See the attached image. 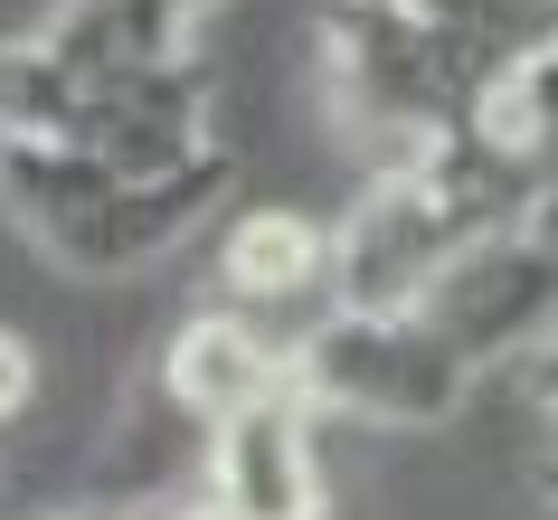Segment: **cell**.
Returning a JSON list of instances; mask_svg holds the SVG:
<instances>
[{"label": "cell", "mask_w": 558, "mask_h": 520, "mask_svg": "<svg viewBox=\"0 0 558 520\" xmlns=\"http://www.w3.org/2000/svg\"><path fill=\"white\" fill-rule=\"evenodd\" d=\"M323 86H331V114L369 143H388L398 161L483 105V86L398 0H323Z\"/></svg>", "instance_id": "1"}, {"label": "cell", "mask_w": 558, "mask_h": 520, "mask_svg": "<svg viewBox=\"0 0 558 520\" xmlns=\"http://www.w3.org/2000/svg\"><path fill=\"white\" fill-rule=\"evenodd\" d=\"M473 378L483 370L426 313H369V303H331L294 350L303 398L369 416V426H445L473 398Z\"/></svg>", "instance_id": "2"}, {"label": "cell", "mask_w": 558, "mask_h": 520, "mask_svg": "<svg viewBox=\"0 0 558 520\" xmlns=\"http://www.w3.org/2000/svg\"><path fill=\"white\" fill-rule=\"evenodd\" d=\"M473 237L454 228V208L408 171V161H388L379 190L341 218L331 237V303H369V313H416L436 275L464 256Z\"/></svg>", "instance_id": "3"}, {"label": "cell", "mask_w": 558, "mask_h": 520, "mask_svg": "<svg viewBox=\"0 0 558 520\" xmlns=\"http://www.w3.org/2000/svg\"><path fill=\"white\" fill-rule=\"evenodd\" d=\"M228 180H236L228 152H199L190 171H161V180H114L105 199H86L76 218H58L38 246H48L66 275H143V265L180 256V246L218 218Z\"/></svg>", "instance_id": "4"}, {"label": "cell", "mask_w": 558, "mask_h": 520, "mask_svg": "<svg viewBox=\"0 0 558 520\" xmlns=\"http://www.w3.org/2000/svg\"><path fill=\"white\" fill-rule=\"evenodd\" d=\"M416 313L436 322L473 370H493V360L539 350L558 331V256L539 246V228L483 237V246H464V256L436 275V293H426Z\"/></svg>", "instance_id": "5"}, {"label": "cell", "mask_w": 558, "mask_h": 520, "mask_svg": "<svg viewBox=\"0 0 558 520\" xmlns=\"http://www.w3.org/2000/svg\"><path fill=\"white\" fill-rule=\"evenodd\" d=\"M323 407L303 388H275L246 416L208 435V520H323V455H313Z\"/></svg>", "instance_id": "6"}, {"label": "cell", "mask_w": 558, "mask_h": 520, "mask_svg": "<svg viewBox=\"0 0 558 520\" xmlns=\"http://www.w3.org/2000/svg\"><path fill=\"white\" fill-rule=\"evenodd\" d=\"M218 303L303 350V331L331 313V228L303 218V208L228 218V237H218Z\"/></svg>", "instance_id": "7"}, {"label": "cell", "mask_w": 558, "mask_h": 520, "mask_svg": "<svg viewBox=\"0 0 558 520\" xmlns=\"http://www.w3.org/2000/svg\"><path fill=\"white\" fill-rule=\"evenodd\" d=\"M76 143L123 180H161V171H190L208 143V76L199 58H171V66H143V76H114V86H86V123Z\"/></svg>", "instance_id": "8"}, {"label": "cell", "mask_w": 558, "mask_h": 520, "mask_svg": "<svg viewBox=\"0 0 558 520\" xmlns=\"http://www.w3.org/2000/svg\"><path fill=\"white\" fill-rule=\"evenodd\" d=\"M275 388H294V341L284 331H265V322L246 313H199V322H180V341L171 360H161V398L190 416V426H228V416H246L256 398H275Z\"/></svg>", "instance_id": "9"}, {"label": "cell", "mask_w": 558, "mask_h": 520, "mask_svg": "<svg viewBox=\"0 0 558 520\" xmlns=\"http://www.w3.org/2000/svg\"><path fill=\"white\" fill-rule=\"evenodd\" d=\"M38 38L66 58V76L86 86H114V76H143V66L190 58V29H180L161 0H58Z\"/></svg>", "instance_id": "10"}, {"label": "cell", "mask_w": 558, "mask_h": 520, "mask_svg": "<svg viewBox=\"0 0 558 520\" xmlns=\"http://www.w3.org/2000/svg\"><path fill=\"white\" fill-rule=\"evenodd\" d=\"M398 10H408L483 95H493L511 66H530V58L558 48V0H398Z\"/></svg>", "instance_id": "11"}, {"label": "cell", "mask_w": 558, "mask_h": 520, "mask_svg": "<svg viewBox=\"0 0 558 520\" xmlns=\"http://www.w3.org/2000/svg\"><path fill=\"white\" fill-rule=\"evenodd\" d=\"M86 123V76H66L48 38H0V143H76Z\"/></svg>", "instance_id": "12"}, {"label": "cell", "mask_w": 558, "mask_h": 520, "mask_svg": "<svg viewBox=\"0 0 558 520\" xmlns=\"http://www.w3.org/2000/svg\"><path fill=\"white\" fill-rule=\"evenodd\" d=\"M123 171H105L86 143H0V199L29 237H48L58 218H76L86 199H105Z\"/></svg>", "instance_id": "13"}, {"label": "cell", "mask_w": 558, "mask_h": 520, "mask_svg": "<svg viewBox=\"0 0 558 520\" xmlns=\"http://www.w3.org/2000/svg\"><path fill=\"white\" fill-rule=\"evenodd\" d=\"M29 398H38V360H29V341H20V331H0V426H20V416H29Z\"/></svg>", "instance_id": "14"}, {"label": "cell", "mask_w": 558, "mask_h": 520, "mask_svg": "<svg viewBox=\"0 0 558 520\" xmlns=\"http://www.w3.org/2000/svg\"><path fill=\"white\" fill-rule=\"evenodd\" d=\"M530 398L549 407V426H558V331H549L539 350H530Z\"/></svg>", "instance_id": "15"}, {"label": "cell", "mask_w": 558, "mask_h": 520, "mask_svg": "<svg viewBox=\"0 0 558 520\" xmlns=\"http://www.w3.org/2000/svg\"><path fill=\"white\" fill-rule=\"evenodd\" d=\"M161 10H171L180 29H199V20H208V10H218V0H161Z\"/></svg>", "instance_id": "16"}, {"label": "cell", "mask_w": 558, "mask_h": 520, "mask_svg": "<svg viewBox=\"0 0 558 520\" xmlns=\"http://www.w3.org/2000/svg\"><path fill=\"white\" fill-rule=\"evenodd\" d=\"M539 501H549V511H558V445H549V455H539Z\"/></svg>", "instance_id": "17"}]
</instances>
